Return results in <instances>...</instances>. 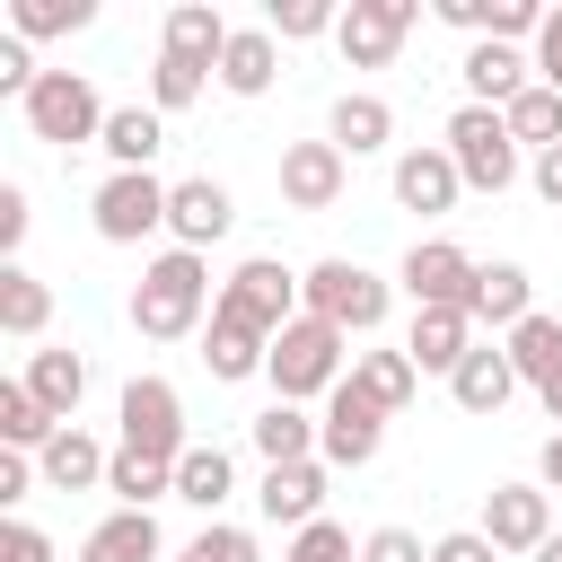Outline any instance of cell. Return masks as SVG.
Wrapping results in <instances>:
<instances>
[{
    "label": "cell",
    "mask_w": 562,
    "mask_h": 562,
    "mask_svg": "<svg viewBox=\"0 0 562 562\" xmlns=\"http://www.w3.org/2000/svg\"><path fill=\"white\" fill-rule=\"evenodd\" d=\"M202 307H220V299H211V263H202L193 246H167V255L132 281V334H140V342H184V334L202 325Z\"/></svg>",
    "instance_id": "cell-1"
},
{
    "label": "cell",
    "mask_w": 562,
    "mask_h": 562,
    "mask_svg": "<svg viewBox=\"0 0 562 562\" xmlns=\"http://www.w3.org/2000/svg\"><path fill=\"white\" fill-rule=\"evenodd\" d=\"M342 342L351 334H334L325 316H290L281 334H272V360H263V378H272V404H307V395H334L351 369H342Z\"/></svg>",
    "instance_id": "cell-2"
},
{
    "label": "cell",
    "mask_w": 562,
    "mask_h": 562,
    "mask_svg": "<svg viewBox=\"0 0 562 562\" xmlns=\"http://www.w3.org/2000/svg\"><path fill=\"white\" fill-rule=\"evenodd\" d=\"M299 299H307V316H325L334 334H378V325H386V281H378L369 263H351V255L307 263V272H299Z\"/></svg>",
    "instance_id": "cell-3"
},
{
    "label": "cell",
    "mask_w": 562,
    "mask_h": 562,
    "mask_svg": "<svg viewBox=\"0 0 562 562\" xmlns=\"http://www.w3.org/2000/svg\"><path fill=\"white\" fill-rule=\"evenodd\" d=\"M439 149L457 158V176H465L474 193H509V184H518V140H509L501 105H457Z\"/></svg>",
    "instance_id": "cell-4"
},
{
    "label": "cell",
    "mask_w": 562,
    "mask_h": 562,
    "mask_svg": "<svg viewBox=\"0 0 562 562\" xmlns=\"http://www.w3.org/2000/svg\"><path fill=\"white\" fill-rule=\"evenodd\" d=\"M105 114H114V105H97L88 70H44V79H35V97H26V132H35V140H53V149L105 140Z\"/></svg>",
    "instance_id": "cell-5"
},
{
    "label": "cell",
    "mask_w": 562,
    "mask_h": 562,
    "mask_svg": "<svg viewBox=\"0 0 562 562\" xmlns=\"http://www.w3.org/2000/svg\"><path fill=\"white\" fill-rule=\"evenodd\" d=\"M220 316H237V325H255V334L272 342L290 316H307V307H299V272L272 263V255H246V263L220 281Z\"/></svg>",
    "instance_id": "cell-6"
},
{
    "label": "cell",
    "mask_w": 562,
    "mask_h": 562,
    "mask_svg": "<svg viewBox=\"0 0 562 562\" xmlns=\"http://www.w3.org/2000/svg\"><path fill=\"white\" fill-rule=\"evenodd\" d=\"M88 211H97V237H105V246H140L149 228H167V184H158L149 167H114Z\"/></svg>",
    "instance_id": "cell-7"
},
{
    "label": "cell",
    "mask_w": 562,
    "mask_h": 562,
    "mask_svg": "<svg viewBox=\"0 0 562 562\" xmlns=\"http://www.w3.org/2000/svg\"><path fill=\"white\" fill-rule=\"evenodd\" d=\"M123 448H140V457H158V465H176L193 439H184V395L167 386V378H132L123 386Z\"/></svg>",
    "instance_id": "cell-8"
},
{
    "label": "cell",
    "mask_w": 562,
    "mask_h": 562,
    "mask_svg": "<svg viewBox=\"0 0 562 562\" xmlns=\"http://www.w3.org/2000/svg\"><path fill=\"white\" fill-rule=\"evenodd\" d=\"M413 0H351L342 9V26H334V44H342V61L351 70H386L395 53H404V35H413Z\"/></svg>",
    "instance_id": "cell-9"
},
{
    "label": "cell",
    "mask_w": 562,
    "mask_h": 562,
    "mask_svg": "<svg viewBox=\"0 0 562 562\" xmlns=\"http://www.w3.org/2000/svg\"><path fill=\"white\" fill-rule=\"evenodd\" d=\"M474 255L457 246V237H422L413 255H404V299L413 307H474Z\"/></svg>",
    "instance_id": "cell-10"
},
{
    "label": "cell",
    "mask_w": 562,
    "mask_h": 562,
    "mask_svg": "<svg viewBox=\"0 0 562 562\" xmlns=\"http://www.w3.org/2000/svg\"><path fill=\"white\" fill-rule=\"evenodd\" d=\"M386 422H395V413H378V404H369V395L342 378V386L325 395V422H316V457H325V465H369V457H378V439H386Z\"/></svg>",
    "instance_id": "cell-11"
},
{
    "label": "cell",
    "mask_w": 562,
    "mask_h": 562,
    "mask_svg": "<svg viewBox=\"0 0 562 562\" xmlns=\"http://www.w3.org/2000/svg\"><path fill=\"white\" fill-rule=\"evenodd\" d=\"M483 536H492V553H544V536H553V492H544V483H492V492H483Z\"/></svg>",
    "instance_id": "cell-12"
},
{
    "label": "cell",
    "mask_w": 562,
    "mask_h": 562,
    "mask_svg": "<svg viewBox=\"0 0 562 562\" xmlns=\"http://www.w3.org/2000/svg\"><path fill=\"white\" fill-rule=\"evenodd\" d=\"M342 184H351V158L334 140H290L281 149V202L290 211H334Z\"/></svg>",
    "instance_id": "cell-13"
},
{
    "label": "cell",
    "mask_w": 562,
    "mask_h": 562,
    "mask_svg": "<svg viewBox=\"0 0 562 562\" xmlns=\"http://www.w3.org/2000/svg\"><path fill=\"white\" fill-rule=\"evenodd\" d=\"M167 228H176V246H220L228 228H237V202H228V184L220 176H176L167 184Z\"/></svg>",
    "instance_id": "cell-14"
},
{
    "label": "cell",
    "mask_w": 562,
    "mask_h": 562,
    "mask_svg": "<svg viewBox=\"0 0 562 562\" xmlns=\"http://www.w3.org/2000/svg\"><path fill=\"white\" fill-rule=\"evenodd\" d=\"M255 509L272 518V527H316L325 518V457H299V465H263V483H255Z\"/></svg>",
    "instance_id": "cell-15"
},
{
    "label": "cell",
    "mask_w": 562,
    "mask_h": 562,
    "mask_svg": "<svg viewBox=\"0 0 562 562\" xmlns=\"http://www.w3.org/2000/svg\"><path fill=\"white\" fill-rule=\"evenodd\" d=\"M404 351H413V369L457 378V369H465V351H474V316H465V307H413Z\"/></svg>",
    "instance_id": "cell-16"
},
{
    "label": "cell",
    "mask_w": 562,
    "mask_h": 562,
    "mask_svg": "<svg viewBox=\"0 0 562 562\" xmlns=\"http://www.w3.org/2000/svg\"><path fill=\"white\" fill-rule=\"evenodd\" d=\"M457 193H465V176H457L448 149H404V158H395V202H404V211L439 220V211H457Z\"/></svg>",
    "instance_id": "cell-17"
},
{
    "label": "cell",
    "mask_w": 562,
    "mask_h": 562,
    "mask_svg": "<svg viewBox=\"0 0 562 562\" xmlns=\"http://www.w3.org/2000/svg\"><path fill=\"white\" fill-rule=\"evenodd\" d=\"M448 26H465L474 44H518V35H544V9L536 0H439Z\"/></svg>",
    "instance_id": "cell-18"
},
{
    "label": "cell",
    "mask_w": 562,
    "mask_h": 562,
    "mask_svg": "<svg viewBox=\"0 0 562 562\" xmlns=\"http://www.w3.org/2000/svg\"><path fill=\"white\" fill-rule=\"evenodd\" d=\"M325 140H334L342 158H369V149H386V140H395V105H386V97H369V88H351V97H334Z\"/></svg>",
    "instance_id": "cell-19"
},
{
    "label": "cell",
    "mask_w": 562,
    "mask_h": 562,
    "mask_svg": "<svg viewBox=\"0 0 562 562\" xmlns=\"http://www.w3.org/2000/svg\"><path fill=\"white\" fill-rule=\"evenodd\" d=\"M272 79H281V35L272 26H237L228 53H220V88L228 97H263Z\"/></svg>",
    "instance_id": "cell-20"
},
{
    "label": "cell",
    "mask_w": 562,
    "mask_h": 562,
    "mask_svg": "<svg viewBox=\"0 0 562 562\" xmlns=\"http://www.w3.org/2000/svg\"><path fill=\"white\" fill-rule=\"evenodd\" d=\"M457 70H465L474 105H509V97H527V88H536V61H527L518 44H474Z\"/></svg>",
    "instance_id": "cell-21"
},
{
    "label": "cell",
    "mask_w": 562,
    "mask_h": 562,
    "mask_svg": "<svg viewBox=\"0 0 562 562\" xmlns=\"http://www.w3.org/2000/svg\"><path fill=\"white\" fill-rule=\"evenodd\" d=\"M448 395H457L465 413H501V404L518 395V369H509V342H474V351H465V369L448 378Z\"/></svg>",
    "instance_id": "cell-22"
},
{
    "label": "cell",
    "mask_w": 562,
    "mask_h": 562,
    "mask_svg": "<svg viewBox=\"0 0 562 562\" xmlns=\"http://www.w3.org/2000/svg\"><path fill=\"white\" fill-rule=\"evenodd\" d=\"M105 465H114V448H97L79 422H70V430H53V448L35 457V474H44L53 492H97V483H105Z\"/></svg>",
    "instance_id": "cell-23"
},
{
    "label": "cell",
    "mask_w": 562,
    "mask_h": 562,
    "mask_svg": "<svg viewBox=\"0 0 562 562\" xmlns=\"http://www.w3.org/2000/svg\"><path fill=\"white\" fill-rule=\"evenodd\" d=\"M263 360H272V342H263L255 325H237V316H220V307H211V334H202V369H211L220 386H237V378H255Z\"/></svg>",
    "instance_id": "cell-24"
},
{
    "label": "cell",
    "mask_w": 562,
    "mask_h": 562,
    "mask_svg": "<svg viewBox=\"0 0 562 562\" xmlns=\"http://www.w3.org/2000/svg\"><path fill=\"white\" fill-rule=\"evenodd\" d=\"M474 325H527L536 316V290H527V263H483L474 272Z\"/></svg>",
    "instance_id": "cell-25"
},
{
    "label": "cell",
    "mask_w": 562,
    "mask_h": 562,
    "mask_svg": "<svg viewBox=\"0 0 562 562\" xmlns=\"http://www.w3.org/2000/svg\"><path fill=\"white\" fill-rule=\"evenodd\" d=\"M26 386L53 422H79V395H88V360L79 351H26Z\"/></svg>",
    "instance_id": "cell-26"
},
{
    "label": "cell",
    "mask_w": 562,
    "mask_h": 562,
    "mask_svg": "<svg viewBox=\"0 0 562 562\" xmlns=\"http://www.w3.org/2000/svg\"><path fill=\"white\" fill-rule=\"evenodd\" d=\"M79 562H158V518H149V509H114V518H97L88 544H79Z\"/></svg>",
    "instance_id": "cell-27"
},
{
    "label": "cell",
    "mask_w": 562,
    "mask_h": 562,
    "mask_svg": "<svg viewBox=\"0 0 562 562\" xmlns=\"http://www.w3.org/2000/svg\"><path fill=\"white\" fill-rule=\"evenodd\" d=\"M97 149H105L114 167H149V158L167 149V114H158V105H114V114H105V140H97Z\"/></svg>",
    "instance_id": "cell-28"
},
{
    "label": "cell",
    "mask_w": 562,
    "mask_h": 562,
    "mask_svg": "<svg viewBox=\"0 0 562 562\" xmlns=\"http://www.w3.org/2000/svg\"><path fill=\"white\" fill-rule=\"evenodd\" d=\"M351 386H360L378 413H404L413 386H422V369H413V351H351Z\"/></svg>",
    "instance_id": "cell-29"
},
{
    "label": "cell",
    "mask_w": 562,
    "mask_h": 562,
    "mask_svg": "<svg viewBox=\"0 0 562 562\" xmlns=\"http://www.w3.org/2000/svg\"><path fill=\"white\" fill-rule=\"evenodd\" d=\"M237 492V465H228V448L220 439H193L184 457H176V501H193V509H220Z\"/></svg>",
    "instance_id": "cell-30"
},
{
    "label": "cell",
    "mask_w": 562,
    "mask_h": 562,
    "mask_svg": "<svg viewBox=\"0 0 562 562\" xmlns=\"http://www.w3.org/2000/svg\"><path fill=\"white\" fill-rule=\"evenodd\" d=\"M211 79H220V61H202V53H167V44H158V61H149V105H158V114H184Z\"/></svg>",
    "instance_id": "cell-31"
},
{
    "label": "cell",
    "mask_w": 562,
    "mask_h": 562,
    "mask_svg": "<svg viewBox=\"0 0 562 562\" xmlns=\"http://www.w3.org/2000/svg\"><path fill=\"white\" fill-rule=\"evenodd\" d=\"M44 325H53V290H44V281H35L26 263H9V272H0V334L35 342Z\"/></svg>",
    "instance_id": "cell-32"
},
{
    "label": "cell",
    "mask_w": 562,
    "mask_h": 562,
    "mask_svg": "<svg viewBox=\"0 0 562 562\" xmlns=\"http://www.w3.org/2000/svg\"><path fill=\"white\" fill-rule=\"evenodd\" d=\"M53 430H70V422H53V413L35 404V386H26V378H9V386H0V439H9L18 457H26V448L44 457V448H53Z\"/></svg>",
    "instance_id": "cell-33"
},
{
    "label": "cell",
    "mask_w": 562,
    "mask_h": 562,
    "mask_svg": "<svg viewBox=\"0 0 562 562\" xmlns=\"http://www.w3.org/2000/svg\"><path fill=\"white\" fill-rule=\"evenodd\" d=\"M509 369H518V386H544L553 369H562V316H527V325H509Z\"/></svg>",
    "instance_id": "cell-34"
},
{
    "label": "cell",
    "mask_w": 562,
    "mask_h": 562,
    "mask_svg": "<svg viewBox=\"0 0 562 562\" xmlns=\"http://www.w3.org/2000/svg\"><path fill=\"white\" fill-rule=\"evenodd\" d=\"M228 35H237V26H228L211 0H176V9H167V53H202V61H220Z\"/></svg>",
    "instance_id": "cell-35"
},
{
    "label": "cell",
    "mask_w": 562,
    "mask_h": 562,
    "mask_svg": "<svg viewBox=\"0 0 562 562\" xmlns=\"http://www.w3.org/2000/svg\"><path fill=\"white\" fill-rule=\"evenodd\" d=\"M255 448H263V465H299V457H316V422L299 404H263L255 413Z\"/></svg>",
    "instance_id": "cell-36"
},
{
    "label": "cell",
    "mask_w": 562,
    "mask_h": 562,
    "mask_svg": "<svg viewBox=\"0 0 562 562\" xmlns=\"http://www.w3.org/2000/svg\"><path fill=\"white\" fill-rule=\"evenodd\" d=\"M105 492H114L123 509H149V501H167V492H176V465H158V457H140V448H114Z\"/></svg>",
    "instance_id": "cell-37"
},
{
    "label": "cell",
    "mask_w": 562,
    "mask_h": 562,
    "mask_svg": "<svg viewBox=\"0 0 562 562\" xmlns=\"http://www.w3.org/2000/svg\"><path fill=\"white\" fill-rule=\"evenodd\" d=\"M501 123H509V140H536V149H562V97L536 79L527 97H509L501 105Z\"/></svg>",
    "instance_id": "cell-38"
},
{
    "label": "cell",
    "mask_w": 562,
    "mask_h": 562,
    "mask_svg": "<svg viewBox=\"0 0 562 562\" xmlns=\"http://www.w3.org/2000/svg\"><path fill=\"white\" fill-rule=\"evenodd\" d=\"M88 18H97V0H18V9H9L18 35H79Z\"/></svg>",
    "instance_id": "cell-39"
},
{
    "label": "cell",
    "mask_w": 562,
    "mask_h": 562,
    "mask_svg": "<svg viewBox=\"0 0 562 562\" xmlns=\"http://www.w3.org/2000/svg\"><path fill=\"white\" fill-rule=\"evenodd\" d=\"M263 26H272L281 44H307V35H334V26H342V9H334V0H272V9H263Z\"/></svg>",
    "instance_id": "cell-40"
},
{
    "label": "cell",
    "mask_w": 562,
    "mask_h": 562,
    "mask_svg": "<svg viewBox=\"0 0 562 562\" xmlns=\"http://www.w3.org/2000/svg\"><path fill=\"white\" fill-rule=\"evenodd\" d=\"M281 562H360V553H351V536H342L334 518H316V527H299V536H290V553H281Z\"/></svg>",
    "instance_id": "cell-41"
},
{
    "label": "cell",
    "mask_w": 562,
    "mask_h": 562,
    "mask_svg": "<svg viewBox=\"0 0 562 562\" xmlns=\"http://www.w3.org/2000/svg\"><path fill=\"white\" fill-rule=\"evenodd\" d=\"M176 562H263V553H255V536H246V527H202Z\"/></svg>",
    "instance_id": "cell-42"
},
{
    "label": "cell",
    "mask_w": 562,
    "mask_h": 562,
    "mask_svg": "<svg viewBox=\"0 0 562 562\" xmlns=\"http://www.w3.org/2000/svg\"><path fill=\"white\" fill-rule=\"evenodd\" d=\"M360 562H430V544L413 527H369L360 536Z\"/></svg>",
    "instance_id": "cell-43"
},
{
    "label": "cell",
    "mask_w": 562,
    "mask_h": 562,
    "mask_svg": "<svg viewBox=\"0 0 562 562\" xmlns=\"http://www.w3.org/2000/svg\"><path fill=\"white\" fill-rule=\"evenodd\" d=\"M0 562H53V536L26 527V518H9V527H0Z\"/></svg>",
    "instance_id": "cell-44"
},
{
    "label": "cell",
    "mask_w": 562,
    "mask_h": 562,
    "mask_svg": "<svg viewBox=\"0 0 562 562\" xmlns=\"http://www.w3.org/2000/svg\"><path fill=\"white\" fill-rule=\"evenodd\" d=\"M430 562H501V553H492V536H483V527H457V536H439V544H430Z\"/></svg>",
    "instance_id": "cell-45"
},
{
    "label": "cell",
    "mask_w": 562,
    "mask_h": 562,
    "mask_svg": "<svg viewBox=\"0 0 562 562\" xmlns=\"http://www.w3.org/2000/svg\"><path fill=\"white\" fill-rule=\"evenodd\" d=\"M536 79L562 97V9H544V35H536Z\"/></svg>",
    "instance_id": "cell-46"
},
{
    "label": "cell",
    "mask_w": 562,
    "mask_h": 562,
    "mask_svg": "<svg viewBox=\"0 0 562 562\" xmlns=\"http://www.w3.org/2000/svg\"><path fill=\"white\" fill-rule=\"evenodd\" d=\"M26 237V184H0V255H18Z\"/></svg>",
    "instance_id": "cell-47"
},
{
    "label": "cell",
    "mask_w": 562,
    "mask_h": 562,
    "mask_svg": "<svg viewBox=\"0 0 562 562\" xmlns=\"http://www.w3.org/2000/svg\"><path fill=\"white\" fill-rule=\"evenodd\" d=\"M26 492H35V465L9 448V457H0V501H26Z\"/></svg>",
    "instance_id": "cell-48"
},
{
    "label": "cell",
    "mask_w": 562,
    "mask_h": 562,
    "mask_svg": "<svg viewBox=\"0 0 562 562\" xmlns=\"http://www.w3.org/2000/svg\"><path fill=\"white\" fill-rule=\"evenodd\" d=\"M536 193L562 211V149H536Z\"/></svg>",
    "instance_id": "cell-49"
},
{
    "label": "cell",
    "mask_w": 562,
    "mask_h": 562,
    "mask_svg": "<svg viewBox=\"0 0 562 562\" xmlns=\"http://www.w3.org/2000/svg\"><path fill=\"white\" fill-rule=\"evenodd\" d=\"M536 483H544V492H562V430L536 448Z\"/></svg>",
    "instance_id": "cell-50"
},
{
    "label": "cell",
    "mask_w": 562,
    "mask_h": 562,
    "mask_svg": "<svg viewBox=\"0 0 562 562\" xmlns=\"http://www.w3.org/2000/svg\"><path fill=\"white\" fill-rule=\"evenodd\" d=\"M536 395H544V413H553V422H562V369H553V378H544V386H536Z\"/></svg>",
    "instance_id": "cell-51"
},
{
    "label": "cell",
    "mask_w": 562,
    "mask_h": 562,
    "mask_svg": "<svg viewBox=\"0 0 562 562\" xmlns=\"http://www.w3.org/2000/svg\"><path fill=\"white\" fill-rule=\"evenodd\" d=\"M536 562H562V536H544V553H536Z\"/></svg>",
    "instance_id": "cell-52"
}]
</instances>
